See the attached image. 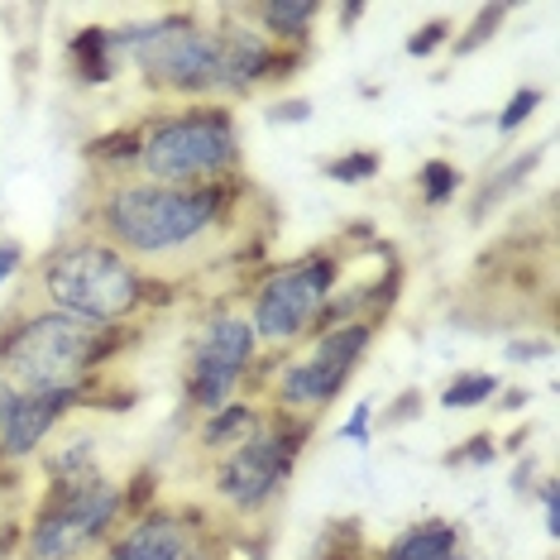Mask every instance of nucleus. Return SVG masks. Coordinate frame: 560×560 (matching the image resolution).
Instances as JSON below:
<instances>
[{
	"instance_id": "6ab92c4d",
	"label": "nucleus",
	"mask_w": 560,
	"mask_h": 560,
	"mask_svg": "<svg viewBox=\"0 0 560 560\" xmlns=\"http://www.w3.org/2000/svg\"><path fill=\"white\" fill-rule=\"evenodd\" d=\"M465 187V173L455 168L451 159H427L422 173H417V197H422V207H451V197Z\"/></svg>"
},
{
	"instance_id": "f3484780",
	"label": "nucleus",
	"mask_w": 560,
	"mask_h": 560,
	"mask_svg": "<svg viewBox=\"0 0 560 560\" xmlns=\"http://www.w3.org/2000/svg\"><path fill=\"white\" fill-rule=\"evenodd\" d=\"M44 475H48V489H72V483L101 479L96 441L92 436H72L68 445H58L54 455H44Z\"/></svg>"
},
{
	"instance_id": "f03ea898",
	"label": "nucleus",
	"mask_w": 560,
	"mask_h": 560,
	"mask_svg": "<svg viewBox=\"0 0 560 560\" xmlns=\"http://www.w3.org/2000/svg\"><path fill=\"white\" fill-rule=\"evenodd\" d=\"M125 326H86L62 312H24L0 326V378L15 393H92L116 354Z\"/></svg>"
},
{
	"instance_id": "cd10ccee",
	"label": "nucleus",
	"mask_w": 560,
	"mask_h": 560,
	"mask_svg": "<svg viewBox=\"0 0 560 560\" xmlns=\"http://www.w3.org/2000/svg\"><path fill=\"white\" fill-rule=\"evenodd\" d=\"M369 422H374V402H360V407L350 412V422L340 427L336 436H340V441H354V445H369V441H374V431H369Z\"/></svg>"
},
{
	"instance_id": "f257e3e1",
	"label": "nucleus",
	"mask_w": 560,
	"mask_h": 560,
	"mask_svg": "<svg viewBox=\"0 0 560 560\" xmlns=\"http://www.w3.org/2000/svg\"><path fill=\"white\" fill-rule=\"evenodd\" d=\"M235 197L240 177L211 187H163L125 177V183H110V192H101L96 231L125 259H173V254H192L201 240L221 231L231 221Z\"/></svg>"
},
{
	"instance_id": "473e14b6",
	"label": "nucleus",
	"mask_w": 560,
	"mask_h": 560,
	"mask_svg": "<svg viewBox=\"0 0 560 560\" xmlns=\"http://www.w3.org/2000/svg\"><path fill=\"white\" fill-rule=\"evenodd\" d=\"M15 398L20 393L5 384V378H0V441H5V427H10V412H15Z\"/></svg>"
},
{
	"instance_id": "2eb2a0df",
	"label": "nucleus",
	"mask_w": 560,
	"mask_h": 560,
	"mask_svg": "<svg viewBox=\"0 0 560 560\" xmlns=\"http://www.w3.org/2000/svg\"><path fill=\"white\" fill-rule=\"evenodd\" d=\"M116 58H120V44H116V30H106V24H86V30L68 39V62L82 86H106L116 78Z\"/></svg>"
},
{
	"instance_id": "dca6fc26",
	"label": "nucleus",
	"mask_w": 560,
	"mask_h": 560,
	"mask_svg": "<svg viewBox=\"0 0 560 560\" xmlns=\"http://www.w3.org/2000/svg\"><path fill=\"white\" fill-rule=\"evenodd\" d=\"M264 417H269V412H259V407H249V402L215 407L211 417H201V431H197L201 451H235L240 441H249L254 431L264 427Z\"/></svg>"
},
{
	"instance_id": "c85d7f7f",
	"label": "nucleus",
	"mask_w": 560,
	"mask_h": 560,
	"mask_svg": "<svg viewBox=\"0 0 560 560\" xmlns=\"http://www.w3.org/2000/svg\"><path fill=\"white\" fill-rule=\"evenodd\" d=\"M537 499H541V513H546V537H560V489H556V479L541 483Z\"/></svg>"
},
{
	"instance_id": "a878e982",
	"label": "nucleus",
	"mask_w": 560,
	"mask_h": 560,
	"mask_svg": "<svg viewBox=\"0 0 560 560\" xmlns=\"http://www.w3.org/2000/svg\"><path fill=\"white\" fill-rule=\"evenodd\" d=\"M493 455H499V441H493L489 431H479V436H469L465 445L445 451V465H489Z\"/></svg>"
},
{
	"instance_id": "9b49d317",
	"label": "nucleus",
	"mask_w": 560,
	"mask_h": 560,
	"mask_svg": "<svg viewBox=\"0 0 560 560\" xmlns=\"http://www.w3.org/2000/svg\"><path fill=\"white\" fill-rule=\"evenodd\" d=\"M106 560H221L215 556V532L173 508L135 517L125 532L106 541Z\"/></svg>"
},
{
	"instance_id": "e433bc0d",
	"label": "nucleus",
	"mask_w": 560,
	"mask_h": 560,
	"mask_svg": "<svg viewBox=\"0 0 560 560\" xmlns=\"http://www.w3.org/2000/svg\"><path fill=\"white\" fill-rule=\"evenodd\" d=\"M101 560H106V556H101Z\"/></svg>"
},
{
	"instance_id": "7ed1b4c3",
	"label": "nucleus",
	"mask_w": 560,
	"mask_h": 560,
	"mask_svg": "<svg viewBox=\"0 0 560 560\" xmlns=\"http://www.w3.org/2000/svg\"><path fill=\"white\" fill-rule=\"evenodd\" d=\"M39 292L48 312H62L86 326H130L154 302V278L139 273L135 259H125L101 235L58 245L39 264Z\"/></svg>"
},
{
	"instance_id": "bb28decb",
	"label": "nucleus",
	"mask_w": 560,
	"mask_h": 560,
	"mask_svg": "<svg viewBox=\"0 0 560 560\" xmlns=\"http://www.w3.org/2000/svg\"><path fill=\"white\" fill-rule=\"evenodd\" d=\"M417 412H422V393H417V388H402L398 398H393L388 412L378 417V427H402V422H417Z\"/></svg>"
},
{
	"instance_id": "4468645a",
	"label": "nucleus",
	"mask_w": 560,
	"mask_h": 560,
	"mask_svg": "<svg viewBox=\"0 0 560 560\" xmlns=\"http://www.w3.org/2000/svg\"><path fill=\"white\" fill-rule=\"evenodd\" d=\"M378 560H465L460 527L445 517H427V522H417V527L398 532V537L378 551Z\"/></svg>"
},
{
	"instance_id": "2f4dec72",
	"label": "nucleus",
	"mask_w": 560,
	"mask_h": 560,
	"mask_svg": "<svg viewBox=\"0 0 560 560\" xmlns=\"http://www.w3.org/2000/svg\"><path fill=\"white\" fill-rule=\"evenodd\" d=\"M551 354H556V346H551V340H537V346H532V340H527V346H508V360H551Z\"/></svg>"
},
{
	"instance_id": "1a4fd4ad",
	"label": "nucleus",
	"mask_w": 560,
	"mask_h": 560,
	"mask_svg": "<svg viewBox=\"0 0 560 560\" xmlns=\"http://www.w3.org/2000/svg\"><path fill=\"white\" fill-rule=\"evenodd\" d=\"M374 322H346L330 326L322 336H312L307 354H292V360L278 364L273 378V412H292V417H312L330 407L346 393L350 374L360 369L364 350L374 346Z\"/></svg>"
},
{
	"instance_id": "7c9ffc66",
	"label": "nucleus",
	"mask_w": 560,
	"mask_h": 560,
	"mask_svg": "<svg viewBox=\"0 0 560 560\" xmlns=\"http://www.w3.org/2000/svg\"><path fill=\"white\" fill-rule=\"evenodd\" d=\"M273 125H288V120H312V101H283V106L269 110Z\"/></svg>"
},
{
	"instance_id": "423d86ee",
	"label": "nucleus",
	"mask_w": 560,
	"mask_h": 560,
	"mask_svg": "<svg viewBox=\"0 0 560 560\" xmlns=\"http://www.w3.org/2000/svg\"><path fill=\"white\" fill-rule=\"evenodd\" d=\"M340 283V259L336 254H302L292 264H278L254 283L245 322L254 340L269 350H292L316 330V316L326 312L330 292Z\"/></svg>"
},
{
	"instance_id": "f704fd0d",
	"label": "nucleus",
	"mask_w": 560,
	"mask_h": 560,
	"mask_svg": "<svg viewBox=\"0 0 560 560\" xmlns=\"http://www.w3.org/2000/svg\"><path fill=\"white\" fill-rule=\"evenodd\" d=\"M364 20V5H346V10H340V24H346V30H350V24H360Z\"/></svg>"
},
{
	"instance_id": "f8f14e48",
	"label": "nucleus",
	"mask_w": 560,
	"mask_h": 560,
	"mask_svg": "<svg viewBox=\"0 0 560 560\" xmlns=\"http://www.w3.org/2000/svg\"><path fill=\"white\" fill-rule=\"evenodd\" d=\"M86 402H92V393H20L15 412H10V427H5V441H0V460L20 465V460H30V455H39L62 417Z\"/></svg>"
},
{
	"instance_id": "39448f33",
	"label": "nucleus",
	"mask_w": 560,
	"mask_h": 560,
	"mask_svg": "<svg viewBox=\"0 0 560 560\" xmlns=\"http://www.w3.org/2000/svg\"><path fill=\"white\" fill-rule=\"evenodd\" d=\"M116 44L154 92L187 101L221 96V24L163 15L144 30H116Z\"/></svg>"
},
{
	"instance_id": "9d476101",
	"label": "nucleus",
	"mask_w": 560,
	"mask_h": 560,
	"mask_svg": "<svg viewBox=\"0 0 560 560\" xmlns=\"http://www.w3.org/2000/svg\"><path fill=\"white\" fill-rule=\"evenodd\" d=\"M254 350H259V340H254L245 316L215 312L187 346V402L201 407V412L235 402L240 384L254 369Z\"/></svg>"
},
{
	"instance_id": "0eeeda50",
	"label": "nucleus",
	"mask_w": 560,
	"mask_h": 560,
	"mask_svg": "<svg viewBox=\"0 0 560 560\" xmlns=\"http://www.w3.org/2000/svg\"><path fill=\"white\" fill-rule=\"evenodd\" d=\"M120 517L125 489L106 475L72 489H48L24 532V560H86L92 551H106Z\"/></svg>"
},
{
	"instance_id": "aec40b11",
	"label": "nucleus",
	"mask_w": 560,
	"mask_h": 560,
	"mask_svg": "<svg viewBox=\"0 0 560 560\" xmlns=\"http://www.w3.org/2000/svg\"><path fill=\"white\" fill-rule=\"evenodd\" d=\"M499 388H503V378H499V374H483V369H475V374H460V378H451V384H445L441 407H445V412L483 407V402L499 398Z\"/></svg>"
},
{
	"instance_id": "a211bd4d",
	"label": "nucleus",
	"mask_w": 560,
	"mask_h": 560,
	"mask_svg": "<svg viewBox=\"0 0 560 560\" xmlns=\"http://www.w3.org/2000/svg\"><path fill=\"white\" fill-rule=\"evenodd\" d=\"M537 163H541V149H527V154H517L513 163H503V168L493 173V177H483V187L475 192V201H469V221L479 225V221H483V215H489V211H499L503 201L513 197L517 187H522V183H527V177H532V168H537Z\"/></svg>"
},
{
	"instance_id": "20e7f679",
	"label": "nucleus",
	"mask_w": 560,
	"mask_h": 560,
	"mask_svg": "<svg viewBox=\"0 0 560 560\" xmlns=\"http://www.w3.org/2000/svg\"><path fill=\"white\" fill-rule=\"evenodd\" d=\"M135 173L163 187H211L240 173V130L235 116L215 101L168 110L139 125Z\"/></svg>"
},
{
	"instance_id": "5701e85b",
	"label": "nucleus",
	"mask_w": 560,
	"mask_h": 560,
	"mask_svg": "<svg viewBox=\"0 0 560 560\" xmlns=\"http://www.w3.org/2000/svg\"><path fill=\"white\" fill-rule=\"evenodd\" d=\"M546 101V92L541 86H522V92H513V101L503 106V116H499V135H513V130H522L532 116H537V106Z\"/></svg>"
},
{
	"instance_id": "ddd939ff",
	"label": "nucleus",
	"mask_w": 560,
	"mask_h": 560,
	"mask_svg": "<svg viewBox=\"0 0 560 560\" xmlns=\"http://www.w3.org/2000/svg\"><path fill=\"white\" fill-rule=\"evenodd\" d=\"M240 15L273 48H298V44H307L312 24L322 20V5L316 0H259V5H245Z\"/></svg>"
},
{
	"instance_id": "412c9836",
	"label": "nucleus",
	"mask_w": 560,
	"mask_h": 560,
	"mask_svg": "<svg viewBox=\"0 0 560 560\" xmlns=\"http://www.w3.org/2000/svg\"><path fill=\"white\" fill-rule=\"evenodd\" d=\"M86 154L106 168H130L135 173V159H139V125H125V130H110L86 144Z\"/></svg>"
},
{
	"instance_id": "4be33fe9",
	"label": "nucleus",
	"mask_w": 560,
	"mask_h": 560,
	"mask_svg": "<svg viewBox=\"0 0 560 560\" xmlns=\"http://www.w3.org/2000/svg\"><path fill=\"white\" fill-rule=\"evenodd\" d=\"M378 168H384L378 149H350V154L326 163V177L340 183V187H360V183H369V177H378Z\"/></svg>"
},
{
	"instance_id": "c756f323",
	"label": "nucleus",
	"mask_w": 560,
	"mask_h": 560,
	"mask_svg": "<svg viewBox=\"0 0 560 560\" xmlns=\"http://www.w3.org/2000/svg\"><path fill=\"white\" fill-rule=\"evenodd\" d=\"M20 269H24V249L15 245V240H0V288H5Z\"/></svg>"
},
{
	"instance_id": "393cba45",
	"label": "nucleus",
	"mask_w": 560,
	"mask_h": 560,
	"mask_svg": "<svg viewBox=\"0 0 560 560\" xmlns=\"http://www.w3.org/2000/svg\"><path fill=\"white\" fill-rule=\"evenodd\" d=\"M451 34H455V30H451V20H427L422 30H417L412 39H407V58H431L436 48L451 44Z\"/></svg>"
},
{
	"instance_id": "b1692460",
	"label": "nucleus",
	"mask_w": 560,
	"mask_h": 560,
	"mask_svg": "<svg viewBox=\"0 0 560 560\" xmlns=\"http://www.w3.org/2000/svg\"><path fill=\"white\" fill-rule=\"evenodd\" d=\"M508 20V5H489V10H479V15H475V30H469L465 34V39L460 44H455V54H475V48H483V44H489L493 39V34H499V24Z\"/></svg>"
},
{
	"instance_id": "72a5a7b5",
	"label": "nucleus",
	"mask_w": 560,
	"mask_h": 560,
	"mask_svg": "<svg viewBox=\"0 0 560 560\" xmlns=\"http://www.w3.org/2000/svg\"><path fill=\"white\" fill-rule=\"evenodd\" d=\"M330 541H336V556H330V560H364L360 541H354L350 532H340V537H330Z\"/></svg>"
},
{
	"instance_id": "c9c22d12",
	"label": "nucleus",
	"mask_w": 560,
	"mask_h": 560,
	"mask_svg": "<svg viewBox=\"0 0 560 560\" xmlns=\"http://www.w3.org/2000/svg\"><path fill=\"white\" fill-rule=\"evenodd\" d=\"M522 402H527V393H522V388H513V393H503V407H522Z\"/></svg>"
},
{
	"instance_id": "6e6552de",
	"label": "nucleus",
	"mask_w": 560,
	"mask_h": 560,
	"mask_svg": "<svg viewBox=\"0 0 560 560\" xmlns=\"http://www.w3.org/2000/svg\"><path fill=\"white\" fill-rule=\"evenodd\" d=\"M307 436H312V417L269 412L249 441H240L235 451L221 455V465H215V475H211L215 499L245 517L264 513V508L283 493V483L292 479Z\"/></svg>"
}]
</instances>
